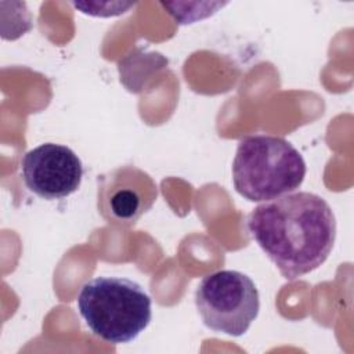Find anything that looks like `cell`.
Instances as JSON below:
<instances>
[{
	"instance_id": "8992f818",
	"label": "cell",
	"mask_w": 354,
	"mask_h": 354,
	"mask_svg": "<svg viewBox=\"0 0 354 354\" xmlns=\"http://www.w3.org/2000/svg\"><path fill=\"white\" fill-rule=\"evenodd\" d=\"M21 173L29 191L43 199L54 201L79 189L83 165L69 147L44 142L24 155Z\"/></svg>"
},
{
	"instance_id": "7a4b0ae2",
	"label": "cell",
	"mask_w": 354,
	"mask_h": 354,
	"mask_svg": "<svg viewBox=\"0 0 354 354\" xmlns=\"http://www.w3.org/2000/svg\"><path fill=\"white\" fill-rule=\"evenodd\" d=\"M307 171L301 153L285 138L256 134L238 142L232 162L235 191L250 202H268L296 191Z\"/></svg>"
},
{
	"instance_id": "5b68a950",
	"label": "cell",
	"mask_w": 354,
	"mask_h": 354,
	"mask_svg": "<svg viewBox=\"0 0 354 354\" xmlns=\"http://www.w3.org/2000/svg\"><path fill=\"white\" fill-rule=\"evenodd\" d=\"M156 198V183L136 166H120L98 177V212L111 224H136L153 206Z\"/></svg>"
},
{
	"instance_id": "6da1fadb",
	"label": "cell",
	"mask_w": 354,
	"mask_h": 354,
	"mask_svg": "<svg viewBox=\"0 0 354 354\" xmlns=\"http://www.w3.org/2000/svg\"><path fill=\"white\" fill-rule=\"evenodd\" d=\"M248 230L260 249L292 281L325 263L336 239L329 203L313 192H290L256 206Z\"/></svg>"
},
{
	"instance_id": "277c9868",
	"label": "cell",
	"mask_w": 354,
	"mask_h": 354,
	"mask_svg": "<svg viewBox=\"0 0 354 354\" xmlns=\"http://www.w3.org/2000/svg\"><path fill=\"white\" fill-rule=\"evenodd\" d=\"M195 306L209 329L238 337L257 318L260 296L246 274L220 270L202 278L195 290Z\"/></svg>"
},
{
	"instance_id": "3957f363",
	"label": "cell",
	"mask_w": 354,
	"mask_h": 354,
	"mask_svg": "<svg viewBox=\"0 0 354 354\" xmlns=\"http://www.w3.org/2000/svg\"><path fill=\"white\" fill-rule=\"evenodd\" d=\"M77 310L97 337L112 344L130 343L149 325L152 301L144 288L120 277H95L77 295Z\"/></svg>"
}]
</instances>
